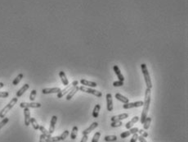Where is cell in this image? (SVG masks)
Wrapping results in <instances>:
<instances>
[{"instance_id": "1", "label": "cell", "mask_w": 188, "mask_h": 142, "mask_svg": "<svg viewBox=\"0 0 188 142\" xmlns=\"http://www.w3.org/2000/svg\"><path fill=\"white\" fill-rule=\"evenodd\" d=\"M151 89H147L146 90V93H145V99L143 102V109H142L141 112V123L142 124L144 122V120L146 119V117H147V113L148 111H149L150 109V104H151Z\"/></svg>"}, {"instance_id": "2", "label": "cell", "mask_w": 188, "mask_h": 142, "mask_svg": "<svg viewBox=\"0 0 188 142\" xmlns=\"http://www.w3.org/2000/svg\"><path fill=\"white\" fill-rule=\"evenodd\" d=\"M141 72L144 76V79L146 81V88L147 89H151L152 88V82L151 80V76L149 74V72H148L147 67L145 63H141Z\"/></svg>"}, {"instance_id": "3", "label": "cell", "mask_w": 188, "mask_h": 142, "mask_svg": "<svg viewBox=\"0 0 188 142\" xmlns=\"http://www.w3.org/2000/svg\"><path fill=\"white\" fill-rule=\"evenodd\" d=\"M17 101H18V99H17V97H16V98H13L12 100H11L9 103L5 106L3 109H2V111L0 112V117L1 118H3V117H5V116H6V114L7 113L12 109V108L14 107V105L17 103Z\"/></svg>"}, {"instance_id": "4", "label": "cell", "mask_w": 188, "mask_h": 142, "mask_svg": "<svg viewBox=\"0 0 188 142\" xmlns=\"http://www.w3.org/2000/svg\"><path fill=\"white\" fill-rule=\"evenodd\" d=\"M78 81H73L71 84H70V85H67V86H66V88L65 89H63L62 90H61V91L59 92V93H57V98H62L63 97V96L66 94H67L68 92L70 91V90L74 87V86H77L78 85Z\"/></svg>"}, {"instance_id": "5", "label": "cell", "mask_w": 188, "mask_h": 142, "mask_svg": "<svg viewBox=\"0 0 188 142\" xmlns=\"http://www.w3.org/2000/svg\"><path fill=\"white\" fill-rule=\"evenodd\" d=\"M79 90H81V91H83V92H86V93H88V94H93V95L96 96V97H101L102 96V93L101 91L88 88V87L84 86H81L80 87H79Z\"/></svg>"}, {"instance_id": "6", "label": "cell", "mask_w": 188, "mask_h": 142, "mask_svg": "<svg viewBox=\"0 0 188 142\" xmlns=\"http://www.w3.org/2000/svg\"><path fill=\"white\" fill-rule=\"evenodd\" d=\"M142 105H143V101H137V102H133V103L124 104L123 105V108L124 109H133V108L141 107Z\"/></svg>"}, {"instance_id": "7", "label": "cell", "mask_w": 188, "mask_h": 142, "mask_svg": "<svg viewBox=\"0 0 188 142\" xmlns=\"http://www.w3.org/2000/svg\"><path fill=\"white\" fill-rule=\"evenodd\" d=\"M20 107L21 108H28V109H30V108H33V109H37V108H40L41 107V104L40 103H35V102H31V103H24V102H22L20 104Z\"/></svg>"}, {"instance_id": "8", "label": "cell", "mask_w": 188, "mask_h": 142, "mask_svg": "<svg viewBox=\"0 0 188 142\" xmlns=\"http://www.w3.org/2000/svg\"><path fill=\"white\" fill-rule=\"evenodd\" d=\"M61 89L58 87H55V88H45L42 90V93L44 94H57L61 91Z\"/></svg>"}, {"instance_id": "9", "label": "cell", "mask_w": 188, "mask_h": 142, "mask_svg": "<svg viewBox=\"0 0 188 142\" xmlns=\"http://www.w3.org/2000/svg\"><path fill=\"white\" fill-rule=\"evenodd\" d=\"M106 105H107V110L108 111H113V100H112V95L111 94L108 93L106 94Z\"/></svg>"}, {"instance_id": "10", "label": "cell", "mask_w": 188, "mask_h": 142, "mask_svg": "<svg viewBox=\"0 0 188 142\" xmlns=\"http://www.w3.org/2000/svg\"><path fill=\"white\" fill-rule=\"evenodd\" d=\"M24 116H25V126H29L30 124V109L28 108H25L24 109Z\"/></svg>"}, {"instance_id": "11", "label": "cell", "mask_w": 188, "mask_h": 142, "mask_svg": "<svg viewBox=\"0 0 188 142\" xmlns=\"http://www.w3.org/2000/svg\"><path fill=\"white\" fill-rule=\"evenodd\" d=\"M56 121H57V117L56 116H53L52 119H51V122H50V127H49V130H48V132L52 135L54 131H55V127H56Z\"/></svg>"}, {"instance_id": "12", "label": "cell", "mask_w": 188, "mask_h": 142, "mask_svg": "<svg viewBox=\"0 0 188 142\" xmlns=\"http://www.w3.org/2000/svg\"><path fill=\"white\" fill-rule=\"evenodd\" d=\"M79 90V87L78 86H74L70 91H69V94H67V96H66V99L67 100H70L72 98H73V96L75 95L78 91Z\"/></svg>"}, {"instance_id": "13", "label": "cell", "mask_w": 188, "mask_h": 142, "mask_svg": "<svg viewBox=\"0 0 188 142\" xmlns=\"http://www.w3.org/2000/svg\"><path fill=\"white\" fill-rule=\"evenodd\" d=\"M98 127V123L96 122H93V123H92L90 125V127H88V128H87L86 130H84V131H83V135H88L90 132H92L95 129V128H96Z\"/></svg>"}, {"instance_id": "14", "label": "cell", "mask_w": 188, "mask_h": 142, "mask_svg": "<svg viewBox=\"0 0 188 142\" xmlns=\"http://www.w3.org/2000/svg\"><path fill=\"white\" fill-rule=\"evenodd\" d=\"M113 69H114V72H115V73L116 74L117 77L119 78V81H124V76L122 75V73H121L120 70H119V67H118L117 65H114Z\"/></svg>"}, {"instance_id": "15", "label": "cell", "mask_w": 188, "mask_h": 142, "mask_svg": "<svg viewBox=\"0 0 188 142\" xmlns=\"http://www.w3.org/2000/svg\"><path fill=\"white\" fill-rule=\"evenodd\" d=\"M127 117H128V113H122V114H119L117 116H113L111 117V121L115 122V121H121L123 119H126Z\"/></svg>"}, {"instance_id": "16", "label": "cell", "mask_w": 188, "mask_h": 142, "mask_svg": "<svg viewBox=\"0 0 188 142\" xmlns=\"http://www.w3.org/2000/svg\"><path fill=\"white\" fill-rule=\"evenodd\" d=\"M80 83L84 86H89V87H96L98 86V84H96V82L89 81H87V80H84V79H82V80L80 81Z\"/></svg>"}, {"instance_id": "17", "label": "cell", "mask_w": 188, "mask_h": 142, "mask_svg": "<svg viewBox=\"0 0 188 142\" xmlns=\"http://www.w3.org/2000/svg\"><path fill=\"white\" fill-rule=\"evenodd\" d=\"M29 87H30V86H29V84H25L23 86H22L17 92H16V97L17 98H19V97H21V96L23 94L26 90L29 89Z\"/></svg>"}, {"instance_id": "18", "label": "cell", "mask_w": 188, "mask_h": 142, "mask_svg": "<svg viewBox=\"0 0 188 142\" xmlns=\"http://www.w3.org/2000/svg\"><path fill=\"white\" fill-rule=\"evenodd\" d=\"M59 76L61 78V82L63 83L64 86H67V85H69V81H68V79L66 78V76L65 74V72L63 71H61L59 72Z\"/></svg>"}, {"instance_id": "19", "label": "cell", "mask_w": 188, "mask_h": 142, "mask_svg": "<svg viewBox=\"0 0 188 142\" xmlns=\"http://www.w3.org/2000/svg\"><path fill=\"white\" fill-rule=\"evenodd\" d=\"M115 98H116V99H117L118 100L121 101L122 103H124V104H127V103H129L128 98L125 97V96L122 95L121 94H119V93L115 94Z\"/></svg>"}, {"instance_id": "20", "label": "cell", "mask_w": 188, "mask_h": 142, "mask_svg": "<svg viewBox=\"0 0 188 142\" xmlns=\"http://www.w3.org/2000/svg\"><path fill=\"white\" fill-rule=\"evenodd\" d=\"M138 120H139V117H138V116H135V117L132 119V120L129 121L128 122L126 123V126H125V127H126L127 129H130L131 127H133V125H134L137 122H138Z\"/></svg>"}, {"instance_id": "21", "label": "cell", "mask_w": 188, "mask_h": 142, "mask_svg": "<svg viewBox=\"0 0 188 142\" xmlns=\"http://www.w3.org/2000/svg\"><path fill=\"white\" fill-rule=\"evenodd\" d=\"M100 109H101V105H100L99 104H96V106L94 107V109H93V117L94 118L98 117Z\"/></svg>"}, {"instance_id": "22", "label": "cell", "mask_w": 188, "mask_h": 142, "mask_svg": "<svg viewBox=\"0 0 188 142\" xmlns=\"http://www.w3.org/2000/svg\"><path fill=\"white\" fill-rule=\"evenodd\" d=\"M151 117H146V119L144 120V122H143V123H142V124H143V127H144L145 130H148V129H149L150 125H151Z\"/></svg>"}, {"instance_id": "23", "label": "cell", "mask_w": 188, "mask_h": 142, "mask_svg": "<svg viewBox=\"0 0 188 142\" xmlns=\"http://www.w3.org/2000/svg\"><path fill=\"white\" fill-rule=\"evenodd\" d=\"M61 140L60 136H50L45 139V142H58Z\"/></svg>"}, {"instance_id": "24", "label": "cell", "mask_w": 188, "mask_h": 142, "mask_svg": "<svg viewBox=\"0 0 188 142\" xmlns=\"http://www.w3.org/2000/svg\"><path fill=\"white\" fill-rule=\"evenodd\" d=\"M77 135H78V127L75 126L72 128V132H71V134H70V138L72 140H75L77 138Z\"/></svg>"}, {"instance_id": "25", "label": "cell", "mask_w": 188, "mask_h": 142, "mask_svg": "<svg viewBox=\"0 0 188 142\" xmlns=\"http://www.w3.org/2000/svg\"><path fill=\"white\" fill-rule=\"evenodd\" d=\"M23 76H24V75L22 74V73H20V74H19L17 76H16V77L14 79V81H12V85H13V86H16V85H18L19 82L22 80Z\"/></svg>"}, {"instance_id": "26", "label": "cell", "mask_w": 188, "mask_h": 142, "mask_svg": "<svg viewBox=\"0 0 188 142\" xmlns=\"http://www.w3.org/2000/svg\"><path fill=\"white\" fill-rule=\"evenodd\" d=\"M104 139L106 142H113V141L117 140V136L116 135H106Z\"/></svg>"}, {"instance_id": "27", "label": "cell", "mask_w": 188, "mask_h": 142, "mask_svg": "<svg viewBox=\"0 0 188 142\" xmlns=\"http://www.w3.org/2000/svg\"><path fill=\"white\" fill-rule=\"evenodd\" d=\"M30 123L32 124V126H33V128L35 129V130H38L39 128V125L38 124L37 121H36V119L35 118H34V117H31L30 118Z\"/></svg>"}, {"instance_id": "28", "label": "cell", "mask_w": 188, "mask_h": 142, "mask_svg": "<svg viewBox=\"0 0 188 142\" xmlns=\"http://www.w3.org/2000/svg\"><path fill=\"white\" fill-rule=\"evenodd\" d=\"M38 129L41 131L42 134H43L45 136H46V137H50V136H52V135H51V134L48 132V131H47L46 129H45L44 127H43V126H39V128H38Z\"/></svg>"}, {"instance_id": "29", "label": "cell", "mask_w": 188, "mask_h": 142, "mask_svg": "<svg viewBox=\"0 0 188 142\" xmlns=\"http://www.w3.org/2000/svg\"><path fill=\"white\" fill-rule=\"evenodd\" d=\"M100 136H101V132H96V133L94 134V135H93V137L92 142H98Z\"/></svg>"}, {"instance_id": "30", "label": "cell", "mask_w": 188, "mask_h": 142, "mask_svg": "<svg viewBox=\"0 0 188 142\" xmlns=\"http://www.w3.org/2000/svg\"><path fill=\"white\" fill-rule=\"evenodd\" d=\"M36 94H37V91L35 90H33L32 91L30 92V101H35V97H36Z\"/></svg>"}, {"instance_id": "31", "label": "cell", "mask_w": 188, "mask_h": 142, "mask_svg": "<svg viewBox=\"0 0 188 142\" xmlns=\"http://www.w3.org/2000/svg\"><path fill=\"white\" fill-rule=\"evenodd\" d=\"M122 122L120 121H115V122H112V123L111 124V126L112 127H119L122 126Z\"/></svg>"}, {"instance_id": "32", "label": "cell", "mask_w": 188, "mask_h": 142, "mask_svg": "<svg viewBox=\"0 0 188 142\" xmlns=\"http://www.w3.org/2000/svg\"><path fill=\"white\" fill-rule=\"evenodd\" d=\"M68 135H69V131H67V130L64 131L63 133H62V134L60 135V137H61V140H66V138L67 137Z\"/></svg>"}, {"instance_id": "33", "label": "cell", "mask_w": 188, "mask_h": 142, "mask_svg": "<svg viewBox=\"0 0 188 142\" xmlns=\"http://www.w3.org/2000/svg\"><path fill=\"white\" fill-rule=\"evenodd\" d=\"M8 122H9V118L8 117H3L2 122H0V129H1L3 127H4Z\"/></svg>"}, {"instance_id": "34", "label": "cell", "mask_w": 188, "mask_h": 142, "mask_svg": "<svg viewBox=\"0 0 188 142\" xmlns=\"http://www.w3.org/2000/svg\"><path fill=\"white\" fill-rule=\"evenodd\" d=\"M113 86L115 87H119V86H124V81H114L113 82Z\"/></svg>"}, {"instance_id": "35", "label": "cell", "mask_w": 188, "mask_h": 142, "mask_svg": "<svg viewBox=\"0 0 188 142\" xmlns=\"http://www.w3.org/2000/svg\"><path fill=\"white\" fill-rule=\"evenodd\" d=\"M130 135H131L130 132H129V131H127V132H122V133L120 134V137H121V138H123V139H124V138H127V137H128V136H129Z\"/></svg>"}, {"instance_id": "36", "label": "cell", "mask_w": 188, "mask_h": 142, "mask_svg": "<svg viewBox=\"0 0 188 142\" xmlns=\"http://www.w3.org/2000/svg\"><path fill=\"white\" fill-rule=\"evenodd\" d=\"M138 140V133H135V134H133V137L131 138L130 142H137Z\"/></svg>"}, {"instance_id": "37", "label": "cell", "mask_w": 188, "mask_h": 142, "mask_svg": "<svg viewBox=\"0 0 188 142\" xmlns=\"http://www.w3.org/2000/svg\"><path fill=\"white\" fill-rule=\"evenodd\" d=\"M138 131H139V129L138 127H131L129 132H130L131 134H135V133H138Z\"/></svg>"}, {"instance_id": "38", "label": "cell", "mask_w": 188, "mask_h": 142, "mask_svg": "<svg viewBox=\"0 0 188 142\" xmlns=\"http://www.w3.org/2000/svg\"><path fill=\"white\" fill-rule=\"evenodd\" d=\"M8 95H9V93L7 91L0 92V98H7V97H8Z\"/></svg>"}, {"instance_id": "39", "label": "cell", "mask_w": 188, "mask_h": 142, "mask_svg": "<svg viewBox=\"0 0 188 142\" xmlns=\"http://www.w3.org/2000/svg\"><path fill=\"white\" fill-rule=\"evenodd\" d=\"M47 137L43 134H41L40 136H39V142H45V139Z\"/></svg>"}, {"instance_id": "40", "label": "cell", "mask_w": 188, "mask_h": 142, "mask_svg": "<svg viewBox=\"0 0 188 142\" xmlns=\"http://www.w3.org/2000/svg\"><path fill=\"white\" fill-rule=\"evenodd\" d=\"M88 141V135H83V138L81 139L80 142H87Z\"/></svg>"}, {"instance_id": "41", "label": "cell", "mask_w": 188, "mask_h": 142, "mask_svg": "<svg viewBox=\"0 0 188 142\" xmlns=\"http://www.w3.org/2000/svg\"><path fill=\"white\" fill-rule=\"evenodd\" d=\"M138 140H140V142H147L146 140V139L143 137V136H138Z\"/></svg>"}, {"instance_id": "42", "label": "cell", "mask_w": 188, "mask_h": 142, "mask_svg": "<svg viewBox=\"0 0 188 142\" xmlns=\"http://www.w3.org/2000/svg\"><path fill=\"white\" fill-rule=\"evenodd\" d=\"M141 136H143V137L145 138V137H147V136H148V133L146 132H144V131H143V132H141Z\"/></svg>"}, {"instance_id": "43", "label": "cell", "mask_w": 188, "mask_h": 142, "mask_svg": "<svg viewBox=\"0 0 188 142\" xmlns=\"http://www.w3.org/2000/svg\"><path fill=\"white\" fill-rule=\"evenodd\" d=\"M3 86H4L3 83V82H0V89H1L2 87H3Z\"/></svg>"}]
</instances>
